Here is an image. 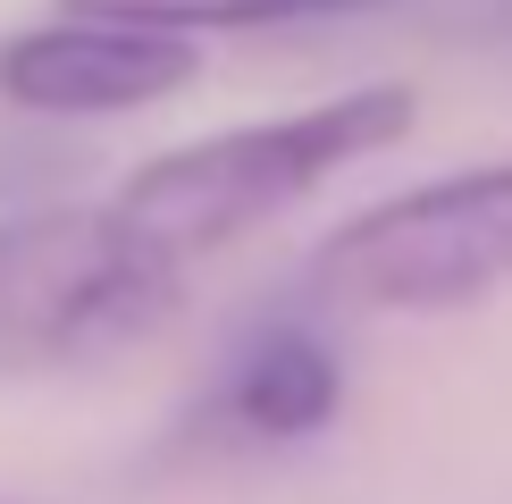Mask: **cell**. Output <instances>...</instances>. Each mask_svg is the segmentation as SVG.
I'll return each mask as SVG.
<instances>
[{"instance_id":"1","label":"cell","mask_w":512,"mask_h":504,"mask_svg":"<svg viewBox=\"0 0 512 504\" xmlns=\"http://www.w3.org/2000/svg\"><path fill=\"white\" fill-rule=\"evenodd\" d=\"M412 126H420L412 84H353V93H328L311 110L227 126V135H202V143L143 160L110 210L126 227H143L168 261H194V252H219V244L252 236L261 219H277V210H294L328 177H345L353 160L395 152Z\"/></svg>"},{"instance_id":"2","label":"cell","mask_w":512,"mask_h":504,"mask_svg":"<svg viewBox=\"0 0 512 504\" xmlns=\"http://www.w3.org/2000/svg\"><path fill=\"white\" fill-rule=\"evenodd\" d=\"M185 261L110 202H51L0 219V378L68 370L177 320Z\"/></svg>"},{"instance_id":"3","label":"cell","mask_w":512,"mask_h":504,"mask_svg":"<svg viewBox=\"0 0 512 504\" xmlns=\"http://www.w3.org/2000/svg\"><path fill=\"white\" fill-rule=\"evenodd\" d=\"M311 278L328 303H353V311L487 303L496 286H512V160L353 210L345 227L319 236Z\"/></svg>"},{"instance_id":"4","label":"cell","mask_w":512,"mask_h":504,"mask_svg":"<svg viewBox=\"0 0 512 504\" xmlns=\"http://www.w3.org/2000/svg\"><path fill=\"white\" fill-rule=\"evenodd\" d=\"M194 68H202L194 42L177 34L59 17V26H26L0 42V101L34 118H118L194 84Z\"/></svg>"},{"instance_id":"5","label":"cell","mask_w":512,"mask_h":504,"mask_svg":"<svg viewBox=\"0 0 512 504\" xmlns=\"http://www.w3.org/2000/svg\"><path fill=\"white\" fill-rule=\"evenodd\" d=\"M336 404H345V370L336 353L303 328H269L252 336L227 370V387L210 395V420L227 437H252V446H294V437L328 429Z\"/></svg>"},{"instance_id":"6","label":"cell","mask_w":512,"mask_h":504,"mask_svg":"<svg viewBox=\"0 0 512 504\" xmlns=\"http://www.w3.org/2000/svg\"><path fill=\"white\" fill-rule=\"evenodd\" d=\"M68 17L93 26H143V34H227V26H286V17H336L370 0H59Z\"/></svg>"}]
</instances>
